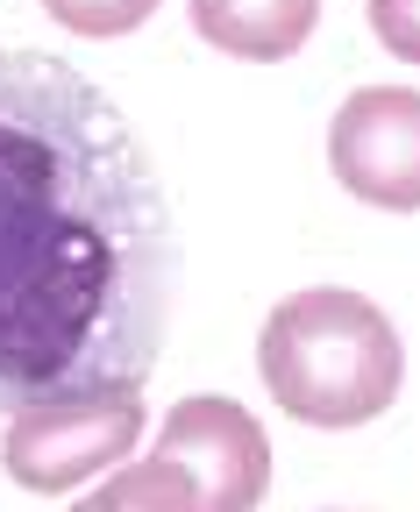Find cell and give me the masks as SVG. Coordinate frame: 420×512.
<instances>
[{
  "label": "cell",
  "mask_w": 420,
  "mask_h": 512,
  "mask_svg": "<svg viewBox=\"0 0 420 512\" xmlns=\"http://www.w3.org/2000/svg\"><path fill=\"white\" fill-rule=\"evenodd\" d=\"M57 29L72 36H129L157 15V0H43Z\"/></svg>",
  "instance_id": "cell-8"
},
{
  "label": "cell",
  "mask_w": 420,
  "mask_h": 512,
  "mask_svg": "<svg viewBox=\"0 0 420 512\" xmlns=\"http://www.w3.org/2000/svg\"><path fill=\"white\" fill-rule=\"evenodd\" d=\"M178 299L171 192L107 86L0 50V413L143 392Z\"/></svg>",
  "instance_id": "cell-1"
},
{
  "label": "cell",
  "mask_w": 420,
  "mask_h": 512,
  "mask_svg": "<svg viewBox=\"0 0 420 512\" xmlns=\"http://www.w3.org/2000/svg\"><path fill=\"white\" fill-rule=\"evenodd\" d=\"M157 456L193 477L200 512H257L271 491V441L235 399H178L157 427Z\"/></svg>",
  "instance_id": "cell-5"
},
{
  "label": "cell",
  "mask_w": 420,
  "mask_h": 512,
  "mask_svg": "<svg viewBox=\"0 0 420 512\" xmlns=\"http://www.w3.org/2000/svg\"><path fill=\"white\" fill-rule=\"evenodd\" d=\"M371 29L392 57L420 64V0H371Z\"/></svg>",
  "instance_id": "cell-9"
},
{
  "label": "cell",
  "mask_w": 420,
  "mask_h": 512,
  "mask_svg": "<svg viewBox=\"0 0 420 512\" xmlns=\"http://www.w3.org/2000/svg\"><path fill=\"white\" fill-rule=\"evenodd\" d=\"M328 164L349 200L413 214L420 207V93L413 86H364L349 93L328 128Z\"/></svg>",
  "instance_id": "cell-4"
},
{
  "label": "cell",
  "mask_w": 420,
  "mask_h": 512,
  "mask_svg": "<svg viewBox=\"0 0 420 512\" xmlns=\"http://www.w3.org/2000/svg\"><path fill=\"white\" fill-rule=\"evenodd\" d=\"M257 370L264 392L307 427H364L399 399L406 377V349L399 328L342 285H314L292 292L257 342Z\"/></svg>",
  "instance_id": "cell-2"
},
{
  "label": "cell",
  "mask_w": 420,
  "mask_h": 512,
  "mask_svg": "<svg viewBox=\"0 0 420 512\" xmlns=\"http://www.w3.org/2000/svg\"><path fill=\"white\" fill-rule=\"evenodd\" d=\"M72 512H200V498H193L186 470H171L164 456H150V463H122L100 491H86Z\"/></svg>",
  "instance_id": "cell-7"
},
{
  "label": "cell",
  "mask_w": 420,
  "mask_h": 512,
  "mask_svg": "<svg viewBox=\"0 0 420 512\" xmlns=\"http://www.w3.org/2000/svg\"><path fill=\"white\" fill-rule=\"evenodd\" d=\"M143 441V392L122 399H72V406H29L8 413V434H0V463L22 491H72L100 470H122Z\"/></svg>",
  "instance_id": "cell-3"
},
{
  "label": "cell",
  "mask_w": 420,
  "mask_h": 512,
  "mask_svg": "<svg viewBox=\"0 0 420 512\" xmlns=\"http://www.w3.org/2000/svg\"><path fill=\"white\" fill-rule=\"evenodd\" d=\"M321 0H193V29L250 64H278L314 36Z\"/></svg>",
  "instance_id": "cell-6"
}]
</instances>
